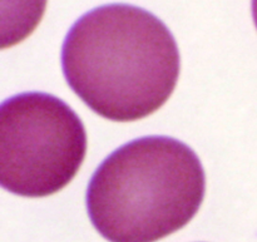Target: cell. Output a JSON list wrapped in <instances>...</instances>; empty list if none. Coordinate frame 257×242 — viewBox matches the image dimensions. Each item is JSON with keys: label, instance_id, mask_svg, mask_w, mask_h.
<instances>
[{"label": "cell", "instance_id": "obj_1", "mask_svg": "<svg viewBox=\"0 0 257 242\" xmlns=\"http://www.w3.org/2000/svg\"><path fill=\"white\" fill-rule=\"evenodd\" d=\"M64 77L98 115L132 122L160 109L180 75L177 43L142 8L108 4L73 24L62 48Z\"/></svg>", "mask_w": 257, "mask_h": 242}, {"label": "cell", "instance_id": "obj_2", "mask_svg": "<svg viewBox=\"0 0 257 242\" xmlns=\"http://www.w3.org/2000/svg\"><path fill=\"white\" fill-rule=\"evenodd\" d=\"M205 192V171L188 146L138 138L97 168L87 190L88 215L109 242H156L195 217Z\"/></svg>", "mask_w": 257, "mask_h": 242}, {"label": "cell", "instance_id": "obj_3", "mask_svg": "<svg viewBox=\"0 0 257 242\" xmlns=\"http://www.w3.org/2000/svg\"><path fill=\"white\" fill-rule=\"evenodd\" d=\"M87 153L77 113L54 95L22 93L0 108V182L24 197L57 193L74 178Z\"/></svg>", "mask_w": 257, "mask_h": 242}, {"label": "cell", "instance_id": "obj_4", "mask_svg": "<svg viewBox=\"0 0 257 242\" xmlns=\"http://www.w3.org/2000/svg\"><path fill=\"white\" fill-rule=\"evenodd\" d=\"M252 17H253V22H255V25L257 28V0H252Z\"/></svg>", "mask_w": 257, "mask_h": 242}]
</instances>
